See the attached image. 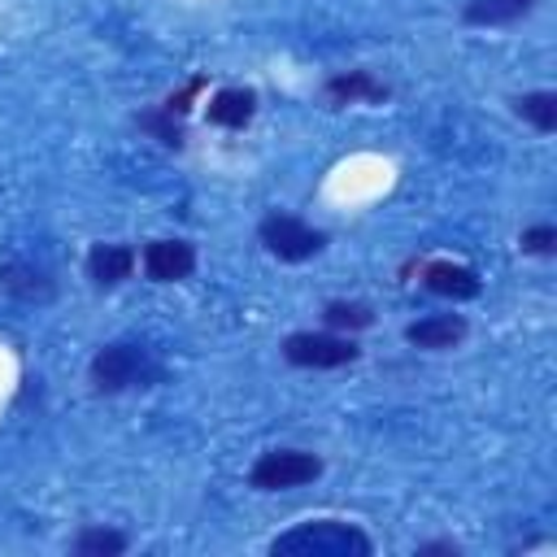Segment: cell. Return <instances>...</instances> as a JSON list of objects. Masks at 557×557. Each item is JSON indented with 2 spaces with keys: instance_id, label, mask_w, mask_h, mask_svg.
<instances>
[{
  "instance_id": "3",
  "label": "cell",
  "mask_w": 557,
  "mask_h": 557,
  "mask_svg": "<svg viewBox=\"0 0 557 557\" xmlns=\"http://www.w3.org/2000/svg\"><path fill=\"white\" fill-rule=\"evenodd\" d=\"M322 474V457L305 453V448H274V453H261L248 470V483L257 492H287V487H300V483H313Z\"/></svg>"
},
{
  "instance_id": "9",
  "label": "cell",
  "mask_w": 557,
  "mask_h": 557,
  "mask_svg": "<svg viewBox=\"0 0 557 557\" xmlns=\"http://www.w3.org/2000/svg\"><path fill=\"white\" fill-rule=\"evenodd\" d=\"M135 270V248L131 244H91L87 252V278L96 287H117Z\"/></svg>"
},
{
  "instance_id": "2",
  "label": "cell",
  "mask_w": 557,
  "mask_h": 557,
  "mask_svg": "<svg viewBox=\"0 0 557 557\" xmlns=\"http://www.w3.org/2000/svg\"><path fill=\"white\" fill-rule=\"evenodd\" d=\"M161 379V366L135 348V344H104L91 357V387L96 392H126V387H152Z\"/></svg>"
},
{
  "instance_id": "18",
  "label": "cell",
  "mask_w": 557,
  "mask_h": 557,
  "mask_svg": "<svg viewBox=\"0 0 557 557\" xmlns=\"http://www.w3.org/2000/svg\"><path fill=\"white\" fill-rule=\"evenodd\" d=\"M518 244H522V252H531V257H553V252H557V226H548V222L527 226Z\"/></svg>"
},
{
  "instance_id": "20",
  "label": "cell",
  "mask_w": 557,
  "mask_h": 557,
  "mask_svg": "<svg viewBox=\"0 0 557 557\" xmlns=\"http://www.w3.org/2000/svg\"><path fill=\"white\" fill-rule=\"evenodd\" d=\"M418 553H457V544H422Z\"/></svg>"
},
{
  "instance_id": "10",
  "label": "cell",
  "mask_w": 557,
  "mask_h": 557,
  "mask_svg": "<svg viewBox=\"0 0 557 557\" xmlns=\"http://www.w3.org/2000/svg\"><path fill=\"white\" fill-rule=\"evenodd\" d=\"M326 100L331 104H379L387 100V87L370 70H348V74L326 78Z\"/></svg>"
},
{
  "instance_id": "11",
  "label": "cell",
  "mask_w": 557,
  "mask_h": 557,
  "mask_svg": "<svg viewBox=\"0 0 557 557\" xmlns=\"http://www.w3.org/2000/svg\"><path fill=\"white\" fill-rule=\"evenodd\" d=\"M252 113H257V91H248V87H222L209 96V122L213 126L239 131L252 122Z\"/></svg>"
},
{
  "instance_id": "8",
  "label": "cell",
  "mask_w": 557,
  "mask_h": 557,
  "mask_svg": "<svg viewBox=\"0 0 557 557\" xmlns=\"http://www.w3.org/2000/svg\"><path fill=\"white\" fill-rule=\"evenodd\" d=\"M405 339H409L413 348H431V352L457 348V344L466 339V318H461V313H435V318L409 322V326H405Z\"/></svg>"
},
{
  "instance_id": "1",
  "label": "cell",
  "mask_w": 557,
  "mask_h": 557,
  "mask_svg": "<svg viewBox=\"0 0 557 557\" xmlns=\"http://www.w3.org/2000/svg\"><path fill=\"white\" fill-rule=\"evenodd\" d=\"M274 557H370L374 544L366 531L335 522V518H318V522H300L283 535H274L270 544Z\"/></svg>"
},
{
  "instance_id": "17",
  "label": "cell",
  "mask_w": 557,
  "mask_h": 557,
  "mask_svg": "<svg viewBox=\"0 0 557 557\" xmlns=\"http://www.w3.org/2000/svg\"><path fill=\"white\" fill-rule=\"evenodd\" d=\"M135 122H139V131L157 135L165 148H183V126L174 122V113H170L165 104H161V109H148V113H139Z\"/></svg>"
},
{
  "instance_id": "19",
  "label": "cell",
  "mask_w": 557,
  "mask_h": 557,
  "mask_svg": "<svg viewBox=\"0 0 557 557\" xmlns=\"http://www.w3.org/2000/svg\"><path fill=\"white\" fill-rule=\"evenodd\" d=\"M200 87H205V78H191L178 96H170V100H165V109H170V113H187V109H191V96H196Z\"/></svg>"
},
{
  "instance_id": "6",
  "label": "cell",
  "mask_w": 557,
  "mask_h": 557,
  "mask_svg": "<svg viewBox=\"0 0 557 557\" xmlns=\"http://www.w3.org/2000/svg\"><path fill=\"white\" fill-rule=\"evenodd\" d=\"M196 270V248L187 239H152L144 248V274L152 283H178Z\"/></svg>"
},
{
  "instance_id": "13",
  "label": "cell",
  "mask_w": 557,
  "mask_h": 557,
  "mask_svg": "<svg viewBox=\"0 0 557 557\" xmlns=\"http://www.w3.org/2000/svg\"><path fill=\"white\" fill-rule=\"evenodd\" d=\"M513 113L522 122H531L540 135H548V131H557V91H522L513 100Z\"/></svg>"
},
{
  "instance_id": "12",
  "label": "cell",
  "mask_w": 557,
  "mask_h": 557,
  "mask_svg": "<svg viewBox=\"0 0 557 557\" xmlns=\"http://www.w3.org/2000/svg\"><path fill=\"white\" fill-rule=\"evenodd\" d=\"M531 4L535 0H466V13L461 17L470 26H509V22L527 17Z\"/></svg>"
},
{
  "instance_id": "5",
  "label": "cell",
  "mask_w": 557,
  "mask_h": 557,
  "mask_svg": "<svg viewBox=\"0 0 557 557\" xmlns=\"http://www.w3.org/2000/svg\"><path fill=\"white\" fill-rule=\"evenodd\" d=\"M257 235H261L265 252L278 257V261H309V257L322 252V244H326V235H322L318 226H309V222H300V218H292V213H270V218H261Z\"/></svg>"
},
{
  "instance_id": "4",
  "label": "cell",
  "mask_w": 557,
  "mask_h": 557,
  "mask_svg": "<svg viewBox=\"0 0 557 557\" xmlns=\"http://www.w3.org/2000/svg\"><path fill=\"white\" fill-rule=\"evenodd\" d=\"M283 357L292 366H305V370H339V366H352L361 357V348L348 339V335H326V331H296L283 339Z\"/></svg>"
},
{
  "instance_id": "15",
  "label": "cell",
  "mask_w": 557,
  "mask_h": 557,
  "mask_svg": "<svg viewBox=\"0 0 557 557\" xmlns=\"http://www.w3.org/2000/svg\"><path fill=\"white\" fill-rule=\"evenodd\" d=\"M4 274V287L13 292V296H22V300H48L52 296V283H48V274L44 270H35V265H4L0 270Z\"/></svg>"
},
{
  "instance_id": "16",
  "label": "cell",
  "mask_w": 557,
  "mask_h": 557,
  "mask_svg": "<svg viewBox=\"0 0 557 557\" xmlns=\"http://www.w3.org/2000/svg\"><path fill=\"white\" fill-rule=\"evenodd\" d=\"M322 322L331 331H366V326H374V309L361 300H331L322 309Z\"/></svg>"
},
{
  "instance_id": "14",
  "label": "cell",
  "mask_w": 557,
  "mask_h": 557,
  "mask_svg": "<svg viewBox=\"0 0 557 557\" xmlns=\"http://www.w3.org/2000/svg\"><path fill=\"white\" fill-rule=\"evenodd\" d=\"M74 553L78 557H122L126 553V535L113 527H83L74 535Z\"/></svg>"
},
{
  "instance_id": "7",
  "label": "cell",
  "mask_w": 557,
  "mask_h": 557,
  "mask_svg": "<svg viewBox=\"0 0 557 557\" xmlns=\"http://www.w3.org/2000/svg\"><path fill=\"white\" fill-rule=\"evenodd\" d=\"M422 287L435 292V296H448V300H474L483 292V278L470 265H457V261H426L422 265Z\"/></svg>"
}]
</instances>
